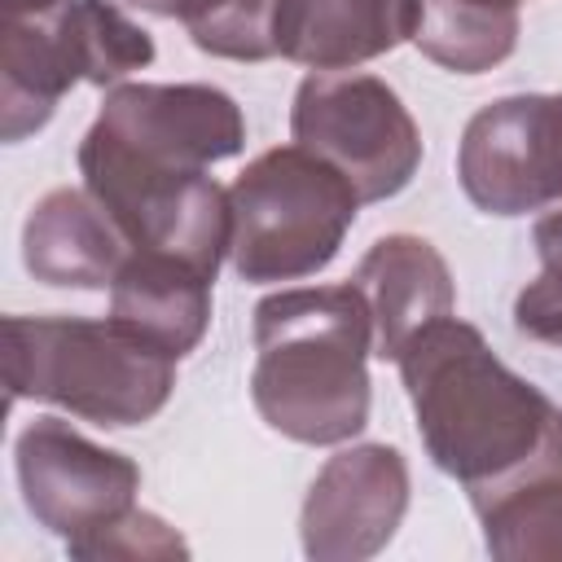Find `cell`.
Returning <instances> with one entry per match:
<instances>
[{
    "label": "cell",
    "instance_id": "2",
    "mask_svg": "<svg viewBox=\"0 0 562 562\" xmlns=\"http://www.w3.org/2000/svg\"><path fill=\"white\" fill-rule=\"evenodd\" d=\"M369 347L373 316L351 281L259 299L250 369L259 417L294 443H347L369 422Z\"/></svg>",
    "mask_w": 562,
    "mask_h": 562
},
{
    "label": "cell",
    "instance_id": "18",
    "mask_svg": "<svg viewBox=\"0 0 562 562\" xmlns=\"http://www.w3.org/2000/svg\"><path fill=\"white\" fill-rule=\"evenodd\" d=\"M277 9L281 0H220L189 22V40L228 61H268L277 57Z\"/></svg>",
    "mask_w": 562,
    "mask_h": 562
},
{
    "label": "cell",
    "instance_id": "16",
    "mask_svg": "<svg viewBox=\"0 0 562 562\" xmlns=\"http://www.w3.org/2000/svg\"><path fill=\"white\" fill-rule=\"evenodd\" d=\"M422 57L457 75L501 66L518 44V4L509 0H422L413 31Z\"/></svg>",
    "mask_w": 562,
    "mask_h": 562
},
{
    "label": "cell",
    "instance_id": "1",
    "mask_svg": "<svg viewBox=\"0 0 562 562\" xmlns=\"http://www.w3.org/2000/svg\"><path fill=\"white\" fill-rule=\"evenodd\" d=\"M430 461L457 479L474 514L562 479V408L514 373L487 338L452 312L395 356Z\"/></svg>",
    "mask_w": 562,
    "mask_h": 562
},
{
    "label": "cell",
    "instance_id": "4",
    "mask_svg": "<svg viewBox=\"0 0 562 562\" xmlns=\"http://www.w3.org/2000/svg\"><path fill=\"white\" fill-rule=\"evenodd\" d=\"M0 132H40L75 83L114 88L154 61V40L110 0H0Z\"/></svg>",
    "mask_w": 562,
    "mask_h": 562
},
{
    "label": "cell",
    "instance_id": "21",
    "mask_svg": "<svg viewBox=\"0 0 562 562\" xmlns=\"http://www.w3.org/2000/svg\"><path fill=\"white\" fill-rule=\"evenodd\" d=\"M123 4L145 9V13H154V18H180V22L189 26L193 18H202L206 9H215L220 0H123Z\"/></svg>",
    "mask_w": 562,
    "mask_h": 562
},
{
    "label": "cell",
    "instance_id": "8",
    "mask_svg": "<svg viewBox=\"0 0 562 562\" xmlns=\"http://www.w3.org/2000/svg\"><path fill=\"white\" fill-rule=\"evenodd\" d=\"M457 180L487 215L562 202V92H518L483 105L457 145Z\"/></svg>",
    "mask_w": 562,
    "mask_h": 562
},
{
    "label": "cell",
    "instance_id": "6",
    "mask_svg": "<svg viewBox=\"0 0 562 562\" xmlns=\"http://www.w3.org/2000/svg\"><path fill=\"white\" fill-rule=\"evenodd\" d=\"M294 145L325 158L360 202L395 198L422 162V132L395 88L360 70H312L290 110Z\"/></svg>",
    "mask_w": 562,
    "mask_h": 562
},
{
    "label": "cell",
    "instance_id": "14",
    "mask_svg": "<svg viewBox=\"0 0 562 562\" xmlns=\"http://www.w3.org/2000/svg\"><path fill=\"white\" fill-rule=\"evenodd\" d=\"M127 255V237L88 189L44 193L22 224V263L44 285L105 290Z\"/></svg>",
    "mask_w": 562,
    "mask_h": 562
},
{
    "label": "cell",
    "instance_id": "10",
    "mask_svg": "<svg viewBox=\"0 0 562 562\" xmlns=\"http://www.w3.org/2000/svg\"><path fill=\"white\" fill-rule=\"evenodd\" d=\"M18 487L31 518L66 544L114 522L136 505L140 470L132 457L92 443L61 417H35L18 443Z\"/></svg>",
    "mask_w": 562,
    "mask_h": 562
},
{
    "label": "cell",
    "instance_id": "9",
    "mask_svg": "<svg viewBox=\"0 0 562 562\" xmlns=\"http://www.w3.org/2000/svg\"><path fill=\"white\" fill-rule=\"evenodd\" d=\"M88 136L149 167L206 171L241 154L246 119L241 105L211 83H114Z\"/></svg>",
    "mask_w": 562,
    "mask_h": 562
},
{
    "label": "cell",
    "instance_id": "7",
    "mask_svg": "<svg viewBox=\"0 0 562 562\" xmlns=\"http://www.w3.org/2000/svg\"><path fill=\"white\" fill-rule=\"evenodd\" d=\"M79 171L132 250L171 255L215 281L228 255V189L206 171L136 162L92 136L79 145Z\"/></svg>",
    "mask_w": 562,
    "mask_h": 562
},
{
    "label": "cell",
    "instance_id": "13",
    "mask_svg": "<svg viewBox=\"0 0 562 562\" xmlns=\"http://www.w3.org/2000/svg\"><path fill=\"white\" fill-rule=\"evenodd\" d=\"M422 0H281L277 57L307 70H356L413 40Z\"/></svg>",
    "mask_w": 562,
    "mask_h": 562
},
{
    "label": "cell",
    "instance_id": "20",
    "mask_svg": "<svg viewBox=\"0 0 562 562\" xmlns=\"http://www.w3.org/2000/svg\"><path fill=\"white\" fill-rule=\"evenodd\" d=\"M66 553L70 558H83V562H92V558H189V544L158 514L132 505L114 522H105V527L70 540Z\"/></svg>",
    "mask_w": 562,
    "mask_h": 562
},
{
    "label": "cell",
    "instance_id": "22",
    "mask_svg": "<svg viewBox=\"0 0 562 562\" xmlns=\"http://www.w3.org/2000/svg\"><path fill=\"white\" fill-rule=\"evenodd\" d=\"M509 4H518V0H509Z\"/></svg>",
    "mask_w": 562,
    "mask_h": 562
},
{
    "label": "cell",
    "instance_id": "12",
    "mask_svg": "<svg viewBox=\"0 0 562 562\" xmlns=\"http://www.w3.org/2000/svg\"><path fill=\"white\" fill-rule=\"evenodd\" d=\"M351 285L364 294L369 316H373V356L395 360L413 334H422L430 321L448 316L457 294H452V272L443 255L413 233H391L369 246V255L356 263Z\"/></svg>",
    "mask_w": 562,
    "mask_h": 562
},
{
    "label": "cell",
    "instance_id": "15",
    "mask_svg": "<svg viewBox=\"0 0 562 562\" xmlns=\"http://www.w3.org/2000/svg\"><path fill=\"white\" fill-rule=\"evenodd\" d=\"M110 321L180 360L211 325V277L171 255L132 250L110 285Z\"/></svg>",
    "mask_w": 562,
    "mask_h": 562
},
{
    "label": "cell",
    "instance_id": "11",
    "mask_svg": "<svg viewBox=\"0 0 562 562\" xmlns=\"http://www.w3.org/2000/svg\"><path fill=\"white\" fill-rule=\"evenodd\" d=\"M408 509V465L386 443L334 452L307 487L299 531L312 562H364L382 553Z\"/></svg>",
    "mask_w": 562,
    "mask_h": 562
},
{
    "label": "cell",
    "instance_id": "3",
    "mask_svg": "<svg viewBox=\"0 0 562 562\" xmlns=\"http://www.w3.org/2000/svg\"><path fill=\"white\" fill-rule=\"evenodd\" d=\"M9 400H44L97 426L149 422L176 386V360L119 321L4 316Z\"/></svg>",
    "mask_w": 562,
    "mask_h": 562
},
{
    "label": "cell",
    "instance_id": "5",
    "mask_svg": "<svg viewBox=\"0 0 562 562\" xmlns=\"http://www.w3.org/2000/svg\"><path fill=\"white\" fill-rule=\"evenodd\" d=\"M356 206V189L312 149H268L228 189V263L255 285L312 277L338 255Z\"/></svg>",
    "mask_w": 562,
    "mask_h": 562
},
{
    "label": "cell",
    "instance_id": "17",
    "mask_svg": "<svg viewBox=\"0 0 562 562\" xmlns=\"http://www.w3.org/2000/svg\"><path fill=\"white\" fill-rule=\"evenodd\" d=\"M483 518V544L505 562H562V479L522 487Z\"/></svg>",
    "mask_w": 562,
    "mask_h": 562
},
{
    "label": "cell",
    "instance_id": "19",
    "mask_svg": "<svg viewBox=\"0 0 562 562\" xmlns=\"http://www.w3.org/2000/svg\"><path fill=\"white\" fill-rule=\"evenodd\" d=\"M536 250H540V277L518 290L514 325L536 342L562 347V202L536 224Z\"/></svg>",
    "mask_w": 562,
    "mask_h": 562
}]
</instances>
